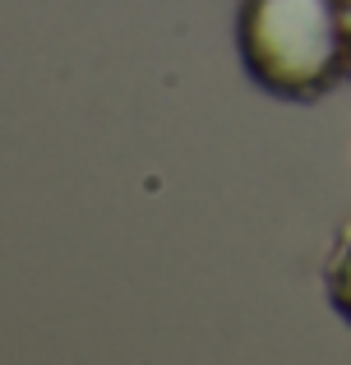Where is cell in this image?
Here are the masks:
<instances>
[{
  "mask_svg": "<svg viewBox=\"0 0 351 365\" xmlns=\"http://www.w3.org/2000/svg\"><path fill=\"white\" fill-rule=\"evenodd\" d=\"M324 282H328V305H333V310L351 324V236L337 245V255H333V264H328Z\"/></svg>",
  "mask_w": 351,
  "mask_h": 365,
  "instance_id": "obj_2",
  "label": "cell"
},
{
  "mask_svg": "<svg viewBox=\"0 0 351 365\" xmlns=\"http://www.w3.org/2000/svg\"><path fill=\"white\" fill-rule=\"evenodd\" d=\"M245 74L282 102H319L347 74V0H245Z\"/></svg>",
  "mask_w": 351,
  "mask_h": 365,
  "instance_id": "obj_1",
  "label": "cell"
},
{
  "mask_svg": "<svg viewBox=\"0 0 351 365\" xmlns=\"http://www.w3.org/2000/svg\"><path fill=\"white\" fill-rule=\"evenodd\" d=\"M347 74H351V0H347Z\"/></svg>",
  "mask_w": 351,
  "mask_h": 365,
  "instance_id": "obj_3",
  "label": "cell"
}]
</instances>
